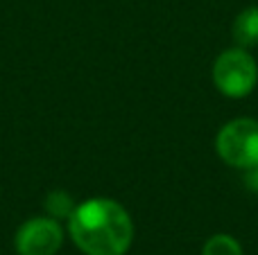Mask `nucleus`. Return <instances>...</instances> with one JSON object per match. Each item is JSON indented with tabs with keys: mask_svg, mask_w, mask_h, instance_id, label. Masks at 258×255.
<instances>
[{
	"mask_svg": "<svg viewBox=\"0 0 258 255\" xmlns=\"http://www.w3.org/2000/svg\"><path fill=\"white\" fill-rule=\"evenodd\" d=\"M68 235L84 255H125L134 242V221L122 203L95 197L75 206Z\"/></svg>",
	"mask_w": 258,
	"mask_h": 255,
	"instance_id": "obj_1",
	"label": "nucleus"
},
{
	"mask_svg": "<svg viewBox=\"0 0 258 255\" xmlns=\"http://www.w3.org/2000/svg\"><path fill=\"white\" fill-rule=\"evenodd\" d=\"M213 84L222 95L231 99L247 97L258 84V63L249 50L229 48L213 63Z\"/></svg>",
	"mask_w": 258,
	"mask_h": 255,
	"instance_id": "obj_2",
	"label": "nucleus"
},
{
	"mask_svg": "<svg viewBox=\"0 0 258 255\" xmlns=\"http://www.w3.org/2000/svg\"><path fill=\"white\" fill-rule=\"evenodd\" d=\"M215 152L227 165L251 170L258 165V120L236 117L215 136Z\"/></svg>",
	"mask_w": 258,
	"mask_h": 255,
	"instance_id": "obj_3",
	"label": "nucleus"
},
{
	"mask_svg": "<svg viewBox=\"0 0 258 255\" xmlns=\"http://www.w3.org/2000/svg\"><path fill=\"white\" fill-rule=\"evenodd\" d=\"M61 244L63 228L52 217H30L14 237L18 255H57Z\"/></svg>",
	"mask_w": 258,
	"mask_h": 255,
	"instance_id": "obj_4",
	"label": "nucleus"
},
{
	"mask_svg": "<svg viewBox=\"0 0 258 255\" xmlns=\"http://www.w3.org/2000/svg\"><path fill=\"white\" fill-rule=\"evenodd\" d=\"M236 45L249 50L258 45V7H247L236 16L231 27Z\"/></svg>",
	"mask_w": 258,
	"mask_h": 255,
	"instance_id": "obj_5",
	"label": "nucleus"
},
{
	"mask_svg": "<svg viewBox=\"0 0 258 255\" xmlns=\"http://www.w3.org/2000/svg\"><path fill=\"white\" fill-rule=\"evenodd\" d=\"M45 206V212H48V217H52V219H66L75 212V199L71 197V194L66 192V190H52V192L45 197L43 201Z\"/></svg>",
	"mask_w": 258,
	"mask_h": 255,
	"instance_id": "obj_6",
	"label": "nucleus"
},
{
	"mask_svg": "<svg viewBox=\"0 0 258 255\" xmlns=\"http://www.w3.org/2000/svg\"><path fill=\"white\" fill-rule=\"evenodd\" d=\"M202 255H242V246L236 237L227 233H218L206 239Z\"/></svg>",
	"mask_w": 258,
	"mask_h": 255,
	"instance_id": "obj_7",
	"label": "nucleus"
},
{
	"mask_svg": "<svg viewBox=\"0 0 258 255\" xmlns=\"http://www.w3.org/2000/svg\"><path fill=\"white\" fill-rule=\"evenodd\" d=\"M245 183H247V188H249L251 192L258 194V165L245 172Z\"/></svg>",
	"mask_w": 258,
	"mask_h": 255,
	"instance_id": "obj_8",
	"label": "nucleus"
}]
</instances>
